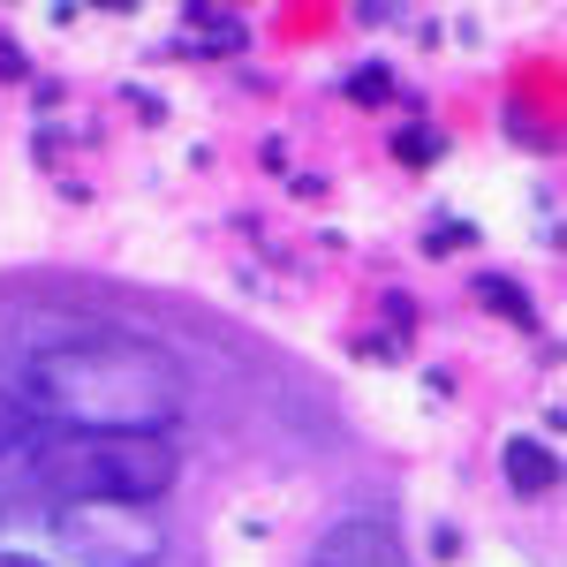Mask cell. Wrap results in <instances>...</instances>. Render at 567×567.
<instances>
[{"mask_svg":"<svg viewBox=\"0 0 567 567\" xmlns=\"http://www.w3.org/2000/svg\"><path fill=\"white\" fill-rule=\"evenodd\" d=\"M16 409L61 432H175L182 363L122 326H45L16 355Z\"/></svg>","mask_w":567,"mask_h":567,"instance_id":"cell-1","label":"cell"},{"mask_svg":"<svg viewBox=\"0 0 567 567\" xmlns=\"http://www.w3.org/2000/svg\"><path fill=\"white\" fill-rule=\"evenodd\" d=\"M182 477L175 432H61L39 454V484L53 499H106L144 507Z\"/></svg>","mask_w":567,"mask_h":567,"instance_id":"cell-2","label":"cell"},{"mask_svg":"<svg viewBox=\"0 0 567 567\" xmlns=\"http://www.w3.org/2000/svg\"><path fill=\"white\" fill-rule=\"evenodd\" d=\"M53 537L84 567H152L159 560V529L136 523V507H106V499L61 507V515H53Z\"/></svg>","mask_w":567,"mask_h":567,"instance_id":"cell-3","label":"cell"},{"mask_svg":"<svg viewBox=\"0 0 567 567\" xmlns=\"http://www.w3.org/2000/svg\"><path fill=\"white\" fill-rule=\"evenodd\" d=\"M303 567H409V553H401L386 515H341V523L310 545Z\"/></svg>","mask_w":567,"mask_h":567,"instance_id":"cell-4","label":"cell"},{"mask_svg":"<svg viewBox=\"0 0 567 567\" xmlns=\"http://www.w3.org/2000/svg\"><path fill=\"white\" fill-rule=\"evenodd\" d=\"M499 470H507V492L545 499V492L560 484V454H553L545 439H507V446H499Z\"/></svg>","mask_w":567,"mask_h":567,"instance_id":"cell-5","label":"cell"},{"mask_svg":"<svg viewBox=\"0 0 567 567\" xmlns=\"http://www.w3.org/2000/svg\"><path fill=\"white\" fill-rule=\"evenodd\" d=\"M477 296H484V303H499L507 318H515V326H529V333H537V310H529V296L515 288V280H499V272H477Z\"/></svg>","mask_w":567,"mask_h":567,"instance_id":"cell-6","label":"cell"},{"mask_svg":"<svg viewBox=\"0 0 567 567\" xmlns=\"http://www.w3.org/2000/svg\"><path fill=\"white\" fill-rule=\"evenodd\" d=\"M439 152H446V144H439L432 122H409V130L393 136V159H401V167H432Z\"/></svg>","mask_w":567,"mask_h":567,"instance_id":"cell-7","label":"cell"},{"mask_svg":"<svg viewBox=\"0 0 567 567\" xmlns=\"http://www.w3.org/2000/svg\"><path fill=\"white\" fill-rule=\"evenodd\" d=\"M349 99H355V106H386V99H393V69H386V61H363V69L349 76Z\"/></svg>","mask_w":567,"mask_h":567,"instance_id":"cell-8","label":"cell"},{"mask_svg":"<svg viewBox=\"0 0 567 567\" xmlns=\"http://www.w3.org/2000/svg\"><path fill=\"white\" fill-rule=\"evenodd\" d=\"M0 567H39V560H23V553H0Z\"/></svg>","mask_w":567,"mask_h":567,"instance_id":"cell-9","label":"cell"}]
</instances>
